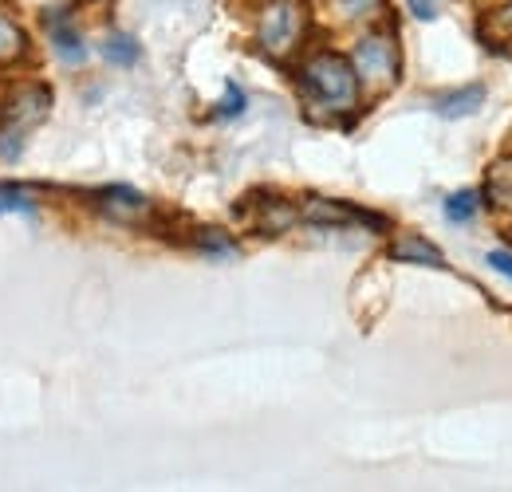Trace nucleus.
Masks as SVG:
<instances>
[{"label": "nucleus", "mask_w": 512, "mask_h": 492, "mask_svg": "<svg viewBox=\"0 0 512 492\" xmlns=\"http://www.w3.org/2000/svg\"><path fill=\"white\" fill-rule=\"evenodd\" d=\"M296 83L304 91V103L316 119H327V123H343L359 111V75L347 56H335V52H316L300 63L296 71Z\"/></svg>", "instance_id": "f257e3e1"}, {"label": "nucleus", "mask_w": 512, "mask_h": 492, "mask_svg": "<svg viewBox=\"0 0 512 492\" xmlns=\"http://www.w3.org/2000/svg\"><path fill=\"white\" fill-rule=\"evenodd\" d=\"M308 32V0H264L256 12V48L268 60H288L300 52Z\"/></svg>", "instance_id": "f03ea898"}, {"label": "nucleus", "mask_w": 512, "mask_h": 492, "mask_svg": "<svg viewBox=\"0 0 512 492\" xmlns=\"http://www.w3.org/2000/svg\"><path fill=\"white\" fill-rule=\"evenodd\" d=\"M351 67L359 75V87L383 95L398 83V71H402V52H398V40L394 32H371L355 44L351 52Z\"/></svg>", "instance_id": "7ed1b4c3"}, {"label": "nucleus", "mask_w": 512, "mask_h": 492, "mask_svg": "<svg viewBox=\"0 0 512 492\" xmlns=\"http://www.w3.org/2000/svg\"><path fill=\"white\" fill-rule=\"evenodd\" d=\"M48 107H52V91L44 87V83H20L12 95H8V103H4V126H0V154L4 158H16L20 154V138H24V130L36 123H44L48 119Z\"/></svg>", "instance_id": "20e7f679"}, {"label": "nucleus", "mask_w": 512, "mask_h": 492, "mask_svg": "<svg viewBox=\"0 0 512 492\" xmlns=\"http://www.w3.org/2000/svg\"><path fill=\"white\" fill-rule=\"evenodd\" d=\"M44 28H48L52 52L64 63L75 67V63L87 60V44H83V36H79V28H75V20H71L67 8H48V12H44Z\"/></svg>", "instance_id": "39448f33"}, {"label": "nucleus", "mask_w": 512, "mask_h": 492, "mask_svg": "<svg viewBox=\"0 0 512 492\" xmlns=\"http://www.w3.org/2000/svg\"><path fill=\"white\" fill-rule=\"evenodd\" d=\"M95 209L119 225H138L146 213H150V201L138 193V189H127V185H111V189H99L95 193Z\"/></svg>", "instance_id": "423d86ee"}, {"label": "nucleus", "mask_w": 512, "mask_h": 492, "mask_svg": "<svg viewBox=\"0 0 512 492\" xmlns=\"http://www.w3.org/2000/svg\"><path fill=\"white\" fill-rule=\"evenodd\" d=\"M390 260H398V264H422V268H446V252L438 245H430L426 237H418V233H402L390 245Z\"/></svg>", "instance_id": "0eeeda50"}, {"label": "nucleus", "mask_w": 512, "mask_h": 492, "mask_svg": "<svg viewBox=\"0 0 512 492\" xmlns=\"http://www.w3.org/2000/svg\"><path fill=\"white\" fill-rule=\"evenodd\" d=\"M256 205V233H264V237H276V233H288L296 221H300V213L288 205V201H253Z\"/></svg>", "instance_id": "6e6552de"}, {"label": "nucleus", "mask_w": 512, "mask_h": 492, "mask_svg": "<svg viewBox=\"0 0 512 492\" xmlns=\"http://www.w3.org/2000/svg\"><path fill=\"white\" fill-rule=\"evenodd\" d=\"M481 103H485V87L473 83V87H461V91L438 95V99H434V111H438L442 119H465V115L481 111Z\"/></svg>", "instance_id": "1a4fd4ad"}, {"label": "nucleus", "mask_w": 512, "mask_h": 492, "mask_svg": "<svg viewBox=\"0 0 512 492\" xmlns=\"http://www.w3.org/2000/svg\"><path fill=\"white\" fill-rule=\"evenodd\" d=\"M24 56H28V32L0 12V67H12Z\"/></svg>", "instance_id": "9d476101"}, {"label": "nucleus", "mask_w": 512, "mask_h": 492, "mask_svg": "<svg viewBox=\"0 0 512 492\" xmlns=\"http://www.w3.org/2000/svg\"><path fill=\"white\" fill-rule=\"evenodd\" d=\"M103 60L115 63V67H134L138 56H142V48H138V40L127 36V32H107V40H103Z\"/></svg>", "instance_id": "9b49d317"}, {"label": "nucleus", "mask_w": 512, "mask_h": 492, "mask_svg": "<svg viewBox=\"0 0 512 492\" xmlns=\"http://www.w3.org/2000/svg\"><path fill=\"white\" fill-rule=\"evenodd\" d=\"M446 217L453 225H469L473 217H477V209H481V193H473V189H461V193H449L446 197Z\"/></svg>", "instance_id": "f8f14e48"}, {"label": "nucleus", "mask_w": 512, "mask_h": 492, "mask_svg": "<svg viewBox=\"0 0 512 492\" xmlns=\"http://www.w3.org/2000/svg\"><path fill=\"white\" fill-rule=\"evenodd\" d=\"M485 193L493 197V205H512V158H501V162L489 170Z\"/></svg>", "instance_id": "ddd939ff"}, {"label": "nucleus", "mask_w": 512, "mask_h": 492, "mask_svg": "<svg viewBox=\"0 0 512 492\" xmlns=\"http://www.w3.org/2000/svg\"><path fill=\"white\" fill-rule=\"evenodd\" d=\"M197 248L205 252V256H217V260H229V256H237V245L221 233V229H197Z\"/></svg>", "instance_id": "4468645a"}, {"label": "nucleus", "mask_w": 512, "mask_h": 492, "mask_svg": "<svg viewBox=\"0 0 512 492\" xmlns=\"http://www.w3.org/2000/svg\"><path fill=\"white\" fill-rule=\"evenodd\" d=\"M4 213H24V217H32L36 213V201L24 193V189H16V185H0V217Z\"/></svg>", "instance_id": "2eb2a0df"}, {"label": "nucleus", "mask_w": 512, "mask_h": 492, "mask_svg": "<svg viewBox=\"0 0 512 492\" xmlns=\"http://www.w3.org/2000/svg\"><path fill=\"white\" fill-rule=\"evenodd\" d=\"M335 8L347 16V20H371L383 12V0H335Z\"/></svg>", "instance_id": "dca6fc26"}, {"label": "nucleus", "mask_w": 512, "mask_h": 492, "mask_svg": "<svg viewBox=\"0 0 512 492\" xmlns=\"http://www.w3.org/2000/svg\"><path fill=\"white\" fill-rule=\"evenodd\" d=\"M245 111V91L237 83H225V99L217 103V119H237Z\"/></svg>", "instance_id": "f3484780"}, {"label": "nucleus", "mask_w": 512, "mask_h": 492, "mask_svg": "<svg viewBox=\"0 0 512 492\" xmlns=\"http://www.w3.org/2000/svg\"><path fill=\"white\" fill-rule=\"evenodd\" d=\"M442 4H446V0H406V8H410L418 20H434V16L442 12Z\"/></svg>", "instance_id": "a211bd4d"}, {"label": "nucleus", "mask_w": 512, "mask_h": 492, "mask_svg": "<svg viewBox=\"0 0 512 492\" xmlns=\"http://www.w3.org/2000/svg\"><path fill=\"white\" fill-rule=\"evenodd\" d=\"M489 264H493L497 272H505V276L512 280V252H505V248H493V252H489Z\"/></svg>", "instance_id": "6ab92c4d"}, {"label": "nucleus", "mask_w": 512, "mask_h": 492, "mask_svg": "<svg viewBox=\"0 0 512 492\" xmlns=\"http://www.w3.org/2000/svg\"><path fill=\"white\" fill-rule=\"evenodd\" d=\"M497 28H501V40H505V36H512V4L497 12Z\"/></svg>", "instance_id": "aec40b11"}]
</instances>
